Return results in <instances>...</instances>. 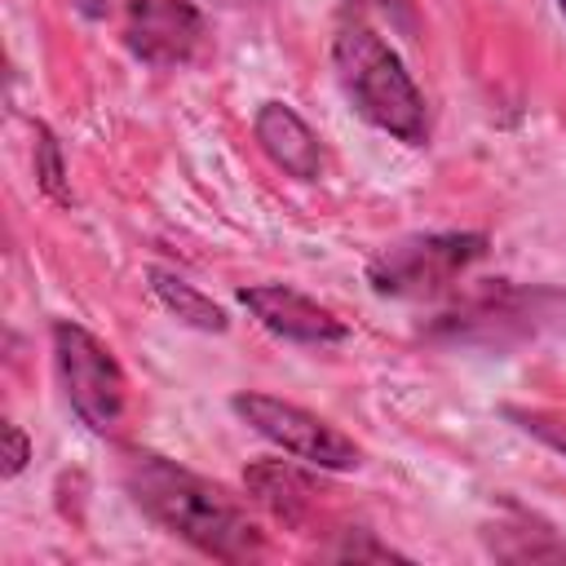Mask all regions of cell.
Masks as SVG:
<instances>
[{"label":"cell","mask_w":566,"mask_h":566,"mask_svg":"<svg viewBox=\"0 0 566 566\" xmlns=\"http://www.w3.org/2000/svg\"><path fill=\"white\" fill-rule=\"evenodd\" d=\"M230 411L243 424H252L265 442H274L279 451H287V455H296L314 469L345 473V469L363 464V451L354 447V438H345L336 424H327L323 416H314L296 402H283V398H270V394H234Z\"/></svg>","instance_id":"obj_6"},{"label":"cell","mask_w":566,"mask_h":566,"mask_svg":"<svg viewBox=\"0 0 566 566\" xmlns=\"http://www.w3.org/2000/svg\"><path fill=\"white\" fill-rule=\"evenodd\" d=\"M239 305L274 336L292 340V345H340L349 336V327L323 310L318 301H310L305 292L296 287H283V283H256V287H239Z\"/></svg>","instance_id":"obj_8"},{"label":"cell","mask_w":566,"mask_h":566,"mask_svg":"<svg viewBox=\"0 0 566 566\" xmlns=\"http://www.w3.org/2000/svg\"><path fill=\"white\" fill-rule=\"evenodd\" d=\"M4 442H9V455H4V478H13V473L27 464L31 447H27V438H22V429H18V424H4Z\"/></svg>","instance_id":"obj_16"},{"label":"cell","mask_w":566,"mask_h":566,"mask_svg":"<svg viewBox=\"0 0 566 566\" xmlns=\"http://www.w3.org/2000/svg\"><path fill=\"white\" fill-rule=\"evenodd\" d=\"M40 133V142H35V177H40V186H44V195H53L57 203H71V190H66V172H62V155H57V142H53V133L49 128H35Z\"/></svg>","instance_id":"obj_14"},{"label":"cell","mask_w":566,"mask_h":566,"mask_svg":"<svg viewBox=\"0 0 566 566\" xmlns=\"http://www.w3.org/2000/svg\"><path fill=\"white\" fill-rule=\"evenodd\" d=\"M212 4H226V9H243V4H256V0H212Z\"/></svg>","instance_id":"obj_19"},{"label":"cell","mask_w":566,"mask_h":566,"mask_svg":"<svg viewBox=\"0 0 566 566\" xmlns=\"http://www.w3.org/2000/svg\"><path fill=\"white\" fill-rule=\"evenodd\" d=\"M509 420H517V429H526L531 438H539L544 447L566 455V411H548V407H509Z\"/></svg>","instance_id":"obj_13"},{"label":"cell","mask_w":566,"mask_h":566,"mask_svg":"<svg viewBox=\"0 0 566 566\" xmlns=\"http://www.w3.org/2000/svg\"><path fill=\"white\" fill-rule=\"evenodd\" d=\"M482 539L500 562H566V539H557L548 522L517 504H504V513L482 531Z\"/></svg>","instance_id":"obj_11"},{"label":"cell","mask_w":566,"mask_h":566,"mask_svg":"<svg viewBox=\"0 0 566 566\" xmlns=\"http://www.w3.org/2000/svg\"><path fill=\"white\" fill-rule=\"evenodd\" d=\"M486 256V234L478 230H442V234H407L385 243L367 261V283L376 296L389 301H420L438 296L460 274H469Z\"/></svg>","instance_id":"obj_3"},{"label":"cell","mask_w":566,"mask_h":566,"mask_svg":"<svg viewBox=\"0 0 566 566\" xmlns=\"http://www.w3.org/2000/svg\"><path fill=\"white\" fill-rule=\"evenodd\" d=\"M332 557H354V562L371 557V562H389V557H402V553L389 548V544H380L371 531H345V539L332 548Z\"/></svg>","instance_id":"obj_15"},{"label":"cell","mask_w":566,"mask_h":566,"mask_svg":"<svg viewBox=\"0 0 566 566\" xmlns=\"http://www.w3.org/2000/svg\"><path fill=\"white\" fill-rule=\"evenodd\" d=\"M150 287H155V296L164 301V310L177 314L186 327H199V332H226V310L212 305V301H208L199 287H190L186 279L155 270V274H150Z\"/></svg>","instance_id":"obj_12"},{"label":"cell","mask_w":566,"mask_h":566,"mask_svg":"<svg viewBox=\"0 0 566 566\" xmlns=\"http://www.w3.org/2000/svg\"><path fill=\"white\" fill-rule=\"evenodd\" d=\"M75 9H80L84 18H102V13L111 9V0H75Z\"/></svg>","instance_id":"obj_18"},{"label":"cell","mask_w":566,"mask_h":566,"mask_svg":"<svg viewBox=\"0 0 566 566\" xmlns=\"http://www.w3.org/2000/svg\"><path fill=\"white\" fill-rule=\"evenodd\" d=\"M557 4H562V18H566V0H557Z\"/></svg>","instance_id":"obj_20"},{"label":"cell","mask_w":566,"mask_h":566,"mask_svg":"<svg viewBox=\"0 0 566 566\" xmlns=\"http://www.w3.org/2000/svg\"><path fill=\"white\" fill-rule=\"evenodd\" d=\"M332 66L345 102L380 133L424 146L429 142V106L416 88L402 57L358 18H345L332 35Z\"/></svg>","instance_id":"obj_2"},{"label":"cell","mask_w":566,"mask_h":566,"mask_svg":"<svg viewBox=\"0 0 566 566\" xmlns=\"http://www.w3.org/2000/svg\"><path fill=\"white\" fill-rule=\"evenodd\" d=\"M243 486H248V495L274 522L292 526V531H301L310 522V513L318 509V495H323V486L305 469H296L287 460H256V464H248Z\"/></svg>","instance_id":"obj_10"},{"label":"cell","mask_w":566,"mask_h":566,"mask_svg":"<svg viewBox=\"0 0 566 566\" xmlns=\"http://www.w3.org/2000/svg\"><path fill=\"white\" fill-rule=\"evenodd\" d=\"M53 367L71 411L93 433H115L128 411V385L115 354L80 323H53Z\"/></svg>","instance_id":"obj_5"},{"label":"cell","mask_w":566,"mask_h":566,"mask_svg":"<svg viewBox=\"0 0 566 566\" xmlns=\"http://www.w3.org/2000/svg\"><path fill=\"white\" fill-rule=\"evenodd\" d=\"M203 13L190 0H128L124 4V44L137 62L172 71L203 49Z\"/></svg>","instance_id":"obj_7"},{"label":"cell","mask_w":566,"mask_h":566,"mask_svg":"<svg viewBox=\"0 0 566 566\" xmlns=\"http://www.w3.org/2000/svg\"><path fill=\"white\" fill-rule=\"evenodd\" d=\"M119 482L128 500L168 535L186 539L203 557L217 562H252L265 553L261 526L208 478L181 469L168 455L155 451H124Z\"/></svg>","instance_id":"obj_1"},{"label":"cell","mask_w":566,"mask_h":566,"mask_svg":"<svg viewBox=\"0 0 566 566\" xmlns=\"http://www.w3.org/2000/svg\"><path fill=\"white\" fill-rule=\"evenodd\" d=\"M256 142L287 177H296V181H318L323 177V142L292 106L265 102L256 111Z\"/></svg>","instance_id":"obj_9"},{"label":"cell","mask_w":566,"mask_h":566,"mask_svg":"<svg viewBox=\"0 0 566 566\" xmlns=\"http://www.w3.org/2000/svg\"><path fill=\"white\" fill-rule=\"evenodd\" d=\"M557 318H566V301L548 287H513V283H491L473 296H464L460 305H451L433 336L455 340V345H482V349H504L517 340L539 336L544 327H553Z\"/></svg>","instance_id":"obj_4"},{"label":"cell","mask_w":566,"mask_h":566,"mask_svg":"<svg viewBox=\"0 0 566 566\" xmlns=\"http://www.w3.org/2000/svg\"><path fill=\"white\" fill-rule=\"evenodd\" d=\"M354 4H363V9H380V13H389L394 22L411 27V4H407V0H354Z\"/></svg>","instance_id":"obj_17"}]
</instances>
